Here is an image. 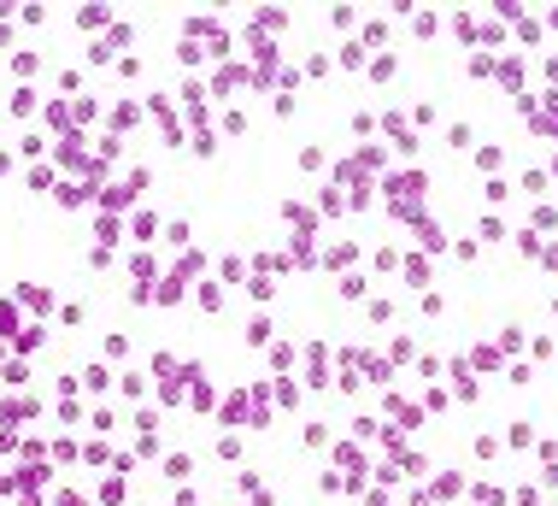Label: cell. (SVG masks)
Returning <instances> with one entry per match:
<instances>
[{
  "label": "cell",
  "mask_w": 558,
  "mask_h": 506,
  "mask_svg": "<svg viewBox=\"0 0 558 506\" xmlns=\"http://www.w3.org/2000/svg\"><path fill=\"white\" fill-rule=\"evenodd\" d=\"M247 341H253V348H265V341H270V318H253V336H247Z\"/></svg>",
  "instance_id": "1"
}]
</instances>
